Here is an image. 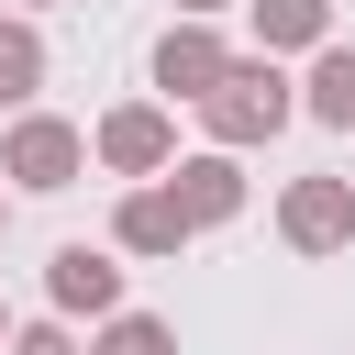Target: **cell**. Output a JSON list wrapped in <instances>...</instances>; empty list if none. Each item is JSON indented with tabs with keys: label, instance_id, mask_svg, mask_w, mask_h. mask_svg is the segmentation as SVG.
I'll list each match as a JSON object with an SVG mask.
<instances>
[{
	"label": "cell",
	"instance_id": "4",
	"mask_svg": "<svg viewBox=\"0 0 355 355\" xmlns=\"http://www.w3.org/2000/svg\"><path fill=\"white\" fill-rule=\"evenodd\" d=\"M277 244H288V255H344V244H355V178H333V166L288 178V189H277Z\"/></svg>",
	"mask_w": 355,
	"mask_h": 355
},
{
	"label": "cell",
	"instance_id": "6",
	"mask_svg": "<svg viewBox=\"0 0 355 355\" xmlns=\"http://www.w3.org/2000/svg\"><path fill=\"white\" fill-rule=\"evenodd\" d=\"M166 200L189 211V233H222V222L244 211V155H222V144L178 155V166H166Z\"/></svg>",
	"mask_w": 355,
	"mask_h": 355
},
{
	"label": "cell",
	"instance_id": "3",
	"mask_svg": "<svg viewBox=\"0 0 355 355\" xmlns=\"http://www.w3.org/2000/svg\"><path fill=\"white\" fill-rule=\"evenodd\" d=\"M89 155H100L111 178H166V166H178V111H166V100H111V111L89 122Z\"/></svg>",
	"mask_w": 355,
	"mask_h": 355
},
{
	"label": "cell",
	"instance_id": "12",
	"mask_svg": "<svg viewBox=\"0 0 355 355\" xmlns=\"http://www.w3.org/2000/svg\"><path fill=\"white\" fill-rule=\"evenodd\" d=\"M89 355H178V322H155V311H111V322L89 333Z\"/></svg>",
	"mask_w": 355,
	"mask_h": 355
},
{
	"label": "cell",
	"instance_id": "2",
	"mask_svg": "<svg viewBox=\"0 0 355 355\" xmlns=\"http://www.w3.org/2000/svg\"><path fill=\"white\" fill-rule=\"evenodd\" d=\"M0 178L33 189V200H55V189L89 178V133L55 122V111H11V133H0Z\"/></svg>",
	"mask_w": 355,
	"mask_h": 355
},
{
	"label": "cell",
	"instance_id": "17",
	"mask_svg": "<svg viewBox=\"0 0 355 355\" xmlns=\"http://www.w3.org/2000/svg\"><path fill=\"white\" fill-rule=\"evenodd\" d=\"M22 11H44V0H22Z\"/></svg>",
	"mask_w": 355,
	"mask_h": 355
},
{
	"label": "cell",
	"instance_id": "13",
	"mask_svg": "<svg viewBox=\"0 0 355 355\" xmlns=\"http://www.w3.org/2000/svg\"><path fill=\"white\" fill-rule=\"evenodd\" d=\"M11 355H89L78 322H11Z\"/></svg>",
	"mask_w": 355,
	"mask_h": 355
},
{
	"label": "cell",
	"instance_id": "16",
	"mask_svg": "<svg viewBox=\"0 0 355 355\" xmlns=\"http://www.w3.org/2000/svg\"><path fill=\"white\" fill-rule=\"evenodd\" d=\"M0 344H11V300H0Z\"/></svg>",
	"mask_w": 355,
	"mask_h": 355
},
{
	"label": "cell",
	"instance_id": "15",
	"mask_svg": "<svg viewBox=\"0 0 355 355\" xmlns=\"http://www.w3.org/2000/svg\"><path fill=\"white\" fill-rule=\"evenodd\" d=\"M0 233H11V189H0Z\"/></svg>",
	"mask_w": 355,
	"mask_h": 355
},
{
	"label": "cell",
	"instance_id": "7",
	"mask_svg": "<svg viewBox=\"0 0 355 355\" xmlns=\"http://www.w3.org/2000/svg\"><path fill=\"white\" fill-rule=\"evenodd\" d=\"M222 67H233V44H222L211 22H166V33H155V89H166V100L200 111V100L222 89Z\"/></svg>",
	"mask_w": 355,
	"mask_h": 355
},
{
	"label": "cell",
	"instance_id": "14",
	"mask_svg": "<svg viewBox=\"0 0 355 355\" xmlns=\"http://www.w3.org/2000/svg\"><path fill=\"white\" fill-rule=\"evenodd\" d=\"M211 11H233V0H178V22H211Z\"/></svg>",
	"mask_w": 355,
	"mask_h": 355
},
{
	"label": "cell",
	"instance_id": "8",
	"mask_svg": "<svg viewBox=\"0 0 355 355\" xmlns=\"http://www.w3.org/2000/svg\"><path fill=\"white\" fill-rule=\"evenodd\" d=\"M200 233H189V211L166 200V178H133L122 189V211H111V255H189Z\"/></svg>",
	"mask_w": 355,
	"mask_h": 355
},
{
	"label": "cell",
	"instance_id": "9",
	"mask_svg": "<svg viewBox=\"0 0 355 355\" xmlns=\"http://www.w3.org/2000/svg\"><path fill=\"white\" fill-rule=\"evenodd\" d=\"M300 122H322V133H355V44H344V33H333V44H311Z\"/></svg>",
	"mask_w": 355,
	"mask_h": 355
},
{
	"label": "cell",
	"instance_id": "10",
	"mask_svg": "<svg viewBox=\"0 0 355 355\" xmlns=\"http://www.w3.org/2000/svg\"><path fill=\"white\" fill-rule=\"evenodd\" d=\"M255 11V55H311L333 44V0H244Z\"/></svg>",
	"mask_w": 355,
	"mask_h": 355
},
{
	"label": "cell",
	"instance_id": "1",
	"mask_svg": "<svg viewBox=\"0 0 355 355\" xmlns=\"http://www.w3.org/2000/svg\"><path fill=\"white\" fill-rule=\"evenodd\" d=\"M288 122H300V78H288L277 55H233L222 89L200 100V133H211L222 155H255V144H277Z\"/></svg>",
	"mask_w": 355,
	"mask_h": 355
},
{
	"label": "cell",
	"instance_id": "5",
	"mask_svg": "<svg viewBox=\"0 0 355 355\" xmlns=\"http://www.w3.org/2000/svg\"><path fill=\"white\" fill-rule=\"evenodd\" d=\"M44 300H55V322H111V311H122L111 244H55V255H44Z\"/></svg>",
	"mask_w": 355,
	"mask_h": 355
},
{
	"label": "cell",
	"instance_id": "11",
	"mask_svg": "<svg viewBox=\"0 0 355 355\" xmlns=\"http://www.w3.org/2000/svg\"><path fill=\"white\" fill-rule=\"evenodd\" d=\"M33 89H44V33L33 11H0V111H33Z\"/></svg>",
	"mask_w": 355,
	"mask_h": 355
}]
</instances>
